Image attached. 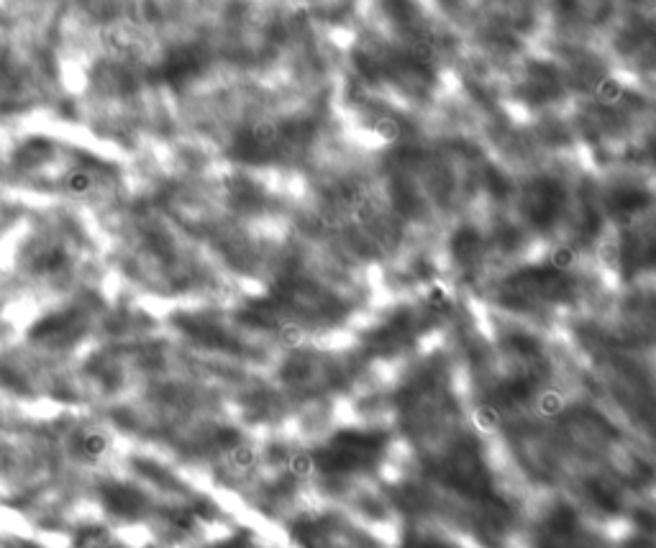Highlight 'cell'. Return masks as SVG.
Returning a JSON list of instances; mask_svg holds the SVG:
<instances>
[{"mask_svg": "<svg viewBox=\"0 0 656 548\" xmlns=\"http://www.w3.org/2000/svg\"><path fill=\"white\" fill-rule=\"evenodd\" d=\"M80 448H83L85 456H101L105 451V439H103L101 433H87L83 443H80Z\"/></svg>", "mask_w": 656, "mask_h": 548, "instance_id": "7a4b0ae2", "label": "cell"}, {"mask_svg": "<svg viewBox=\"0 0 656 548\" xmlns=\"http://www.w3.org/2000/svg\"><path fill=\"white\" fill-rule=\"evenodd\" d=\"M64 190L69 195H87L93 190V177L87 172H69L64 177Z\"/></svg>", "mask_w": 656, "mask_h": 548, "instance_id": "6da1fadb", "label": "cell"}]
</instances>
